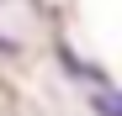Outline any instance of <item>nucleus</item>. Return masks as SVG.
<instances>
[{
  "label": "nucleus",
  "instance_id": "obj_1",
  "mask_svg": "<svg viewBox=\"0 0 122 116\" xmlns=\"http://www.w3.org/2000/svg\"><path fill=\"white\" fill-rule=\"evenodd\" d=\"M58 63H64V74H69V79H85L90 90H106V85H112V74L101 69V63H85L74 48H58Z\"/></svg>",
  "mask_w": 122,
  "mask_h": 116
},
{
  "label": "nucleus",
  "instance_id": "obj_2",
  "mask_svg": "<svg viewBox=\"0 0 122 116\" xmlns=\"http://www.w3.org/2000/svg\"><path fill=\"white\" fill-rule=\"evenodd\" d=\"M90 111H96V116H122V90H117V85L90 90Z\"/></svg>",
  "mask_w": 122,
  "mask_h": 116
}]
</instances>
